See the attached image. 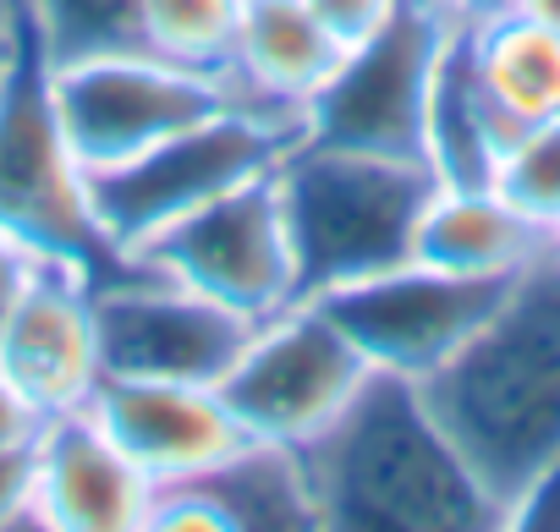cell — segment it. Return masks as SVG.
<instances>
[{
  "mask_svg": "<svg viewBox=\"0 0 560 532\" xmlns=\"http://www.w3.org/2000/svg\"><path fill=\"white\" fill-rule=\"evenodd\" d=\"M298 461L319 532H505L500 505L440 428L418 379L369 374Z\"/></svg>",
  "mask_w": 560,
  "mask_h": 532,
  "instance_id": "obj_1",
  "label": "cell"
},
{
  "mask_svg": "<svg viewBox=\"0 0 560 532\" xmlns=\"http://www.w3.org/2000/svg\"><path fill=\"white\" fill-rule=\"evenodd\" d=\"M423 395L489 488L505 505L516 488L560 456V258H538L522 270L483 330L423 379Z\"/></svg>",
  "mask_w": 560,
  "mask_h": 532,
  "instance_id": "obj_2",
  "label": "cell"
},
{
  "mask_svg": "<svg viewBox=\"0 0 560 532\" xmlns=\"http://www.w3.org/2000/svg\"><path fill=\"white\" fill-rule=\"evenodd\" d=\"M434 187L440 181L429 159L298 138L275 165V192L298 258V297L314 303L407 263Z\"/></svg>",
  "mask_w": 560,
  "mask_h": 532,
  "instance_id": "obj_3",
  "label": "cell"
},
{
  "mask_svg": "<svg viewBox=\"0 0 560 532\" xmlns=\"http://www.w3.org/2000/svg\"><path fill=\"white\" fill-rule=\"evenodd\" d=\"M7 7L12 39L0 67V236L23 241L39 258L72 263L100 286L127 263L89 209V170L56 110V61L23 0Z\"/></svg>",
  "mask_w": 560,
  "mask_h": 532,
  "instance_id": "obj_4",
  "label": "cell"
},
{
  "mask_svg": "<svg viewBox=\"0 0 560 532\" xmlns=\"http://www.w3.org/2000/svg\"><path fill=\"white\" fill-rule=\"evenodd\" d=\"M298 138H303L298 121L225 105L121 165L89 170V209H94L105 241L132 270V252L143 241L171 230L182 214L214 203L220 192H231L253 176H269Z\"/></svg>",
  "mask_w": 560,
  "mask_h": 532,
  "instance_id": "obj_5",
  "label": "cell"
},
{
  "mask_svg": "<svg viewBox=\"0 0 560 532\" xmlns=\"http://www.w3.org/2000/svg\"><path fill=\"white\" fill-rule=\"evenodd\" d=\"M363 352L336 330L319 303H292L253 324L242 357L214 385L247 439L303 450L314 445L369 385Z\"/></svg>",
  "mask_w": 560,
  "mask_h": 532,
  "instance_id": "obj_6",
  "label": "cell"
},
{
  "mask_svg": "<svg viewBox=\"0 0 560 532\" xmlns=\"http://www.w3.org/2000/svg\"><path fill=\"white\" fill-rule=\"evenodd\" d=\"M132 270L165 275L176 286H192L214 297L220 308L264 324L280 308L303 303L298 297V258H292V230L280 214L275 170L253 176L214 203L182 214L171 230L143 241L132 252Z\"/></svg>",
  "mask_w": 560,
  "mask_h": 532,
  "instance_id": "obj_7",
  "label": "cell"
},
{
  "mask_svg": "<svg viewBox=\"0 0 560 532\" xmlns=\"http://www.w3.org/2000/svg\"><path fill=\"white\" fill-rule=\"evenodd\" d=\"M451 23L456 17H445L429 0H401L390 23L341 50L330 83L303 110V138L423 159L429 88Z\"/></svg>",
  "mask_w": 560,
  "mask_h": 532,
  "instance_id": "obj_8",
  "label": "cell"
},
{
  "mask_svg": "<svg viewBox=\"0 0 560 532\" xmlns=\"http://www.w3.org/2000/svg\"><path fill=\"white\" fill-rule=\"evenodd\" d=\"M225 105H231L225 78L176 67L143 45L56 67V110L83 170L121 165Z\"/></svg>",
  "mask_w": 560,
  "mask_h": 532,
  "instance_id": "obj_9",
  "label": "cell"
},
{
  "mask_svg": "<svg viewBox=\"0 0 560 532\" xmlns=\"http://www.w3.org/2000/svg\"><path fill=\"white\" fill-rule=\"evenodd\" d=\"M505 286L511 281H467L407 258L396 270H380L314 303L336 319V330L363 352L374 374H401L423 385L483 330Z\"/></svg>",
  "mask_w": 560,
  "mask_h": 532,
  "instance_id": "obj_10",
  "label": "cell"
},
{
  "mask_svg": "<svg viewBox=\"0 0 560 532\" xmlns=\"http://www.w3.org/2000/svg\"><path fill=\"white\" fill-rule=\"evenodd\" d=\"M100 368L110 379L220 385L242 357L253 319L149 270H121L94 286Z\"/></svg>",
  "mask_w": 560,
  "mask_h": 532,
  "instance_id": "obj_11",
  "label": "cell"
},
{
  "mask_svg": "<svg viewBox=\"0 0 560 532\" xmlns=\"http://www.w3.org/2000/svg\"><path fill=\"white\" fill-rule=\"evenodd\" d=\"M0 374L45 417L83 412L105 379L94 330V281L72 263L39 258L12 319L0 324Z\"/></svg>",
  "mask_w": 560,
  "mask_h": 532,
  "instance_id": "obj_12",
  "label": "cell"
},
{
  "mask_svg": "<svg viewBox=\"0 0 560 532\" xmlns=\"http://www.w3.org/2000/svg\"><path fill=\"white\" fill-rule=\"evenodd\" d=\"M89 412L105 434L138 461V472L160 488L176 477H198L220 466L236 445H247L242 423L220 401L214 385H171V379H100Z\"/></svg>",
  "mask_w": 560,
  "mask_h": 532,
  "instance_id": "obj_13",
  "label": "cell"
},
{
  "mask_svg": "<svg viewBox=\"0 0 560 532\" xmlns=\"http://www.w3.org/2000/svg\"><path fill=\"white\" fill-rule=\"evenodd\" d=\"M34 499L45 532H143L154 483L83 406L45 423L34 450Z\"/></svg>",
  "mask_w": 560,
  "mask_h": 532,
  "instance_id": "obj_14",
  "label": "cell"
},
{
  "mask_svg": "<svg viewBox=\"0 0 560 532\" xmlns=\"http://www.w3.org/2000/svg\"><path fill=\"white\" fill-rule=\"evenodd\" d=\"M341 50L347 45L319 23L308 0H242L236 50L220 78L231 105L303 127V110L330 83Z\"/></svg>",
  "mask_w": 560,
  "mask_h": 532,
  "instance_id": "obj_15",
  "label": "cell"
},
{
  "mask_svg": "<svg viewBox=\"0 0 560 532\" xmlns=\"http://www.w3.org/2000/svg\"><path fill=\"white\" fill-rule=\"evenodd\" d=\"M412 258L467 281H516L549 258V230L494 187H434L412 236Z\"/></svg>",
  "mask_w": 560,
  "mask_h": 532,
  "instance_id": "obj_16",
  "label": "cell"
},
{
  "mask_svg": "<svg viewBox=\"0 0 560 532\" xmlns=\"http://www.w3.org/2000/svg\"><path fill=\"white\" fill-rule=\"evenodd\" d=\"M516 132L522 127H511L500 116V105L489 99V88L478 83L467 23H451L440 67H434V88H429V121H423V159H429L434 181L440 187H489L494 165Z\"/></svg>",
  "mask_w": 560,
  "mask_h": 532,
  "instance_id": "obj_17",
  "label": "cell"
},
{
  "mask_svg": "<svg viewBox=\"0 0 560 532\" xmlns=\"http://www.w3.org/2000/svg\"><path fill=\"white\" fill-rule=\"evenodd\" d=\"M472 67L489 99L511 127H533L560 116V34L522 17L500 12L489 23H467Z\"/></svg>",
  "mask_w": 560,
  "mask_h": 532,
  "instance_id": "obj_18",
  "label": "cell"
},
{
  "mask_svg": "<svg viewBox=\"0 0 560 532\" xmlns=\"http://www.w3.org/2000/svg\"><path fill=\"white\" fill-rule=\"evenodd\" d=\"M198 483L220 499L231 532H319L303 461L287 445L247 439L220 466L198 472Z\"/></svg>",
  "mask_w": 560,
  "mask_h": 532,
  "instance_id": "obj_19",
  "label": "cell"
},
{
  "mask_svg": "<svg viewBox=\"0 0 560 532\" xmlns=\"http://www.w3.org/2000/svg\"><path fill=\"white\" fill-rule=\"evenodd\" d=\"M236 23H242V0H138L143 50L214 78L231 67Z\"/></svg>",
  "mask_w": 560,
  "mask_h": 532,
  "instance_id": "obj_20",
  "label": "cell"
},
{
  "mask_svg": "<svg viewBox=\"0 0 560 532\" xmlns=\"http://www.w3.org/2000/svg\"><path fill=\"white\" fill-rule=\"evenodd\" d=\"M34 17L50 61H78V56H105V50H132L138 39V0H23Z\"/></svg>",
  "mask_w": 560,
  "mask_h": 532,
  "instance_id": "obj_21",
  "label": "cell"
},
{
  "mask_svg": "<svg viewBox=\"0 0 560 532\" xmlns=\"http://www.w3.org/2000/svg\"><path fill=\"white\" fill-rule=\"evenodd\" d=\"M489 187L500 198H511L527 220H538L544 230H555L560 225V116L522 127L505 143Z\"/></svg>",
  "mask_w": 560,
  "mask_h": 532,
  "instance_id": "obj_22",
  "label": "cell"
},
{
  "mask_svg": "<svg viewBox=\"0 0 560 532\" xmlns=\"http://www.w3.org/2000/svg\"><path fill=\"white\" fill-rule=\"evenodd\" d=\"M505 532H560V456L516 488L505 505Z\"/></svg>",
  "mask_w": 560,
  "mask_h": 532,
  "instance_id": "obj_23",
  "label": "cell"
},
{
  "mask_svg": "<svg viewBox=\"0 0 560 532\" xmlns=\"http://www.w3.org/2000/svg\"><path fill=\"white\" fill-rule=\"evenodd\" d=\"M34 450L0 456V532H18V527L45 532V516H39V499H34Z\"/></svg>",
  "mask_w": 560,
  "mask_h": 532,
  "instance_id": "obj_24",
  "label": "cell"
},
{
  "mask_svg": "<svg viewBox=\"0 0 560 532\" xmlns=\"http://www.w3.org/2000/svg\"><path fill=\"white\" fill-rule=\"evenodd\" d=\"M308 7L319 12V23H325L341 45H352V39L374 34L380 23H390L401 0H308Z\"/></svg>",
  "mask_w": 560,
  "mask_h": 532,
  "instance_id": "obj_25",
  "label": "cell"
},
{
  "mask_svg": "<svg viewBox=\"0 0 560 532\" xmlns=\"http://www.w3.org/2000/svg\"><path fill=\"white\" fill-rule=\"evenodd\" d=\"M45 412L7 379V374H0V456H7V450H34L39 445V434H45Z\"/></svg>",
  "mask_w": 560,
  "mask_h": 532,
  "instance_id": "obj_26",
  "label": "cell"
},
{
  "mask_svg": "<svg viewBox=\"0 0 560 532\" xmlns=\"http://www.w3.org/2000/svg\"><path fill=\"white\" fill-rule=\"evenodd\" d=\"M34 270H39V252H28L12 236H0V324L12 319V308H18L23 286L34 281Z\"/></svg>",
  "mask_w": 560,
  "mask_h": 532,
  "instance_id": "obj_27",
  "label": "cell"
},
{
  "mask_svg": "<svg viewBox=\"0 0 560 532\" xmlns=\"http://www.w3.org/2000/svg\"><path fill=\"white\" fill-rule=\"evenodd\" d=\"M429 7H440L456 23H489L500 12H516V0H429Z\"/></svg>",
  "mask_w": 560,
  "mask_h": 532,
  "instance_id": "obj_28",
  "label": "cell"
},
{
  "mask_svg": "<svg viewBox=\"0 0 560 532\" xmlns=\"http://www.w3.org/2000/svg\"><path fill=\"white\" fill-rule=\"evenodd\" d=\"M516 12H522V17H533V23H544V28H555V34H560V0H516Z\"/></svg>",
  "mask_w": 560,
  "mask_h": 532,
  "instance_id": "obj_29",
  "label": "cell"
},
{
  "mask_svg": "<svg viewBox=\"0 0 560 532\" xmlns=\"http://www.w3.org/2000/svg\"><path fill=\"white\" fill-rule=\"evenodd\" d=\"M7 39H12V7L0 0V67H7Z\"/></svg>",
  "mask_w": 560,
  "mask_h": 532,
  "instance_id": "obj_30",
  "label": "cell"
},
{
  "mask_svg": "<svg viewBox=\"0 0 560 532\" xmlns=\"http://www.w3.org/2000/svg\"><path fill=\"white\" fill-rule=\"evenodd\" d=\"M549 252H555V258H560V225H555V230H549Z\"/></svg>",
  "mask_w": 560,
  "mask_h": 532,
  "instance_id": "obj_31",
  "label": "cell"
}]
</instances>
